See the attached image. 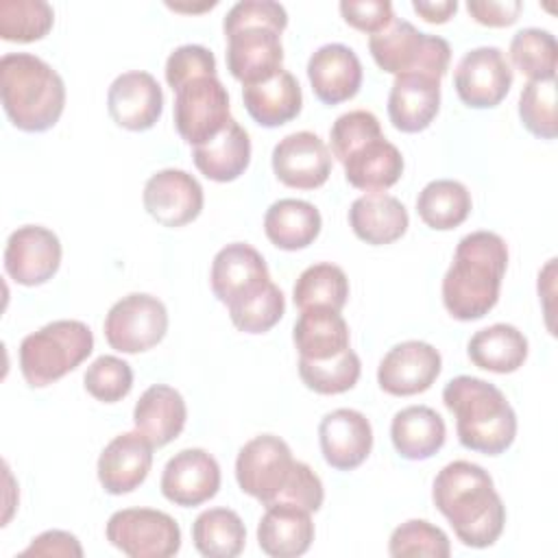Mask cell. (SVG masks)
<instances>
[{
  "instance_id": "cell-31",
  "label": "cell",
  "mask_w": 558,
  "mask_h": 558,
  "mask_svg": "<svg viewBox=\"0 0 558 558\" xmlns=\"http://www.w3.org/2000/svg\"><path fill=\"white\" fill-rule=\"evenodd\" d=\"M390 438L401 458L427 460L445 445L447 427L429 405H408L392 416Z\"/></svg>"
},
{
  "instance_id": "cell-16",
  "label": "cell",
  "mask_w": 558,
  "mask_h": 558,
  "mask_svg": "<svg viewBox=\"0 0 558 558\" xmlns=\"http://www.w3.org/2000/svg\"><path fill=\"white\" fill-rule=\"evenodd\" d=\"M203 187L185 170L166 168L155 172L142 192L144 209L163 227H183L203 209Z\"/></svg>"
},
{
  "instance_id": "cell-8",
  "label": "cell",
  "mask_w": 558,
  "mask_h": 558,
  "mask_svg": "<svg viewBox=\"0 0 558 558\" xmlns=\"http://www.w3.org/2000/svg\"><path fill=\"white\" fill-rule=\"evenodd\" d=\"M107 541L131 558H170L181 549L179 523L153 508H124L109 517Z\"/></svg>"
},
{
  "instance_id": "cell-45",
  "label": "cell",
  "mask_w": 558,
  "mask_h": 558,
  "mask_svg": "<svg viewBox=\"0 0 558 558\" xmlns=\"http://www.w3.org/2000/svg\"><path fill=\"white\" fill-rule=\"evenodd\" d=\"M198 76H216V59L211 50L198 44L174 48L166 61V81L172 92Z\"/></svg>"
},
{
  "instance_id": "cell-39",
  "label": "cell",
  "mask_w": 558,
  "mask_h": 558,
  "mask_svg": "<svg viewBox=\"0 0 558 558\" xmlns=\"http://www.w3.org/2000/svg\"><path fill=\"white\" fill-rule=\"evenodd\" d=\"M360 357L351 347L331 360L299 357V375L303 384L318 395H340L351 390L360 379Z\"/></svg>"
},
{
  "instance_id": "cell-4",
  "label": "cell",
  "mask_w": 558,
  "mask_h": 558,
  "mask_svg": "<svg viewBox=\"0 0 558 558\" xmlns=\"http://www.w3.org/2000/svg\"><path fill=\"white\" fill-rule=\"evenodd\" d=\"M442 401L456 416V432L462 447L484 456H499L514 442L517 414L495 384L458 375L447 381Z\"/></svg>"
},
{
  "instance_id": "cell-15",
  "label": "cell",
  "mask_w": 558,
  "mask_h": 558,
  "mask_svg": "<svg viewBox=\"0 0 558 558\" xmlns=\"http://www.w3.org/2000/svg\"><path fill=\"white\" fill-rule=\"evenodd\" d=\"M442 357L438 349L423 340L395 344L377 366V384L392 397H412L432 388L440 375Z\"/></svg>"
},
{
  "instance_id": "cell-3",
  "label": "cell",
  "mask_w": 558,
  "mask_h": 558,
  "mask_svg": "<svg viewBox=\"0 0 558 558\" xmlns=\"http://www.w3.org/2000/svg\"><path fill=\"white\" fill-rule=\"evenodd\" d=\"M506 268L508 246L501 235L493 231L464 235L442 277L445 310L458 320L484 318L499 301Z\"/></svg>"
},
{
  "instance_id": "cell-21",
  "label": "cell",
  "mask_w": 558,
  "mask_h": 558,
  "mask_svg": "<svg viewBox=\"0 0 558 558\" xmlns=\"http://www.w3.org/2000/svg\"><path fill=\"white\" fill-rule=\"evenodd\" d=\"M153 466V442L135 432L118 434L100 451L98 458V482L109 495L133 493Z\"/></svg>"
},
{
  "instance_id": "cell-18",
  "label": "cell",
  "mask_w": 558,
  "mask_h": 558,
  "mask_svg": "<svg viewBox=\"0 0 558 558\" xmlns=\"http://www.w3.org/2000/svg\"><path fill=\"white\" fill-rule=\"evenodd\" d=\"M159 486L168 501L183 508H194L209 501L218 493L220 466L205 449H181L166 462Z\"/></svg>"
},
{
  "instance_id": "cell-5",
  "label": "cell",
  "mask_w": 558,
  "mask_h": 558,
  "mask_svg": "<svg viewBox=\"0 0 558 558\" xmlns=\"http://www.w3.org/2000/svg\"><path fill=\"white\" fill-rule=\"evenodd\" d=\"M0 96L11 124L26 133L52 129L65 107L63 78L31 52H9L0 59Z\"/></svg>"
},
{
  "instance_id": "cell-10",
  "label": "cell",
  "mask_w": 558,
  "mask_h": 558,
  "mask_svg": "<svg viewBox=\"0 0 558 558\" xmlns=\"http://www.w3.org/2000/svg\"><path fill=\"white\" fill-rule=\"evenodd\" d=\"M102 327L111 349L120 353H142L163 340L168 312L157 296L131 292L111 305Z\"/></svg>"
},
{
  "instance_id": "cell-20",
  "label": "cell",
  "mask_w": 558,
  "mask_h": 558,
  "mask_svg": "<svg viewBox=\"0 0 558 558\" xmlns=\"http://www.w3.org/2000/svg\"><path fill=\"white\" fill-rule=\"evenodd\" d=\"M318 442L329 466L338 471H353L373 449L371 421L351 408L331 410L318 425Z\"/></svg>"
},
{
  "instance_id": "cell-33",
  "label": "cell",
  "mask_w": 558,
  "mask_h": 558,
  "mask_svg": "<svg viewBox=\"0 0 558 558\" xmlns=\"http://www.w3.org/2000/svg\"><path fill=\"white\" fill-rule=\"evenodd\" d=\"M466 353L477 368L506 375L523 366L527 357V338L514 325L495 323L471 336Z\"/></svg>"
},
{
  "instance_id": "cell-27",
  "label": "cell",
  "mask_w": 558,
  "mask_h": 558,
  "mask_svg": "<svg viewBox=\"0 0 558 558\" xmlns=\"http://www.w3.org/2000/svg\"><path fill=\"white\" fill-rule=\"evenodd\" d=\"M192 159L203 177L218 183L235 181L251 163V137L246 129L231 118L214 140L194 146Z\"/></svg>"
},
{
  "instance_id": "cell-36",
  "label": "cell",
  "mask_w": 558,
  "mask_h": 558,
  "mask_svg": "<svg viewBox=\"0 0 558 558\" xmlns=\"http://www.w3.org/2000/svg\"><path fill=\"white\" fill-rule=\"evenodd\" d=\"M292 299L299 310L331 307L340 312L349 299V279L336 264H312L299 275L292 288Z\"/></svg>"
},
{
  "instance_id": "cell-7",
  "label": "cell",
  "mask_w": 558,
  "mask_h": 558,
  "mask_svg": "<svg viewBox=\"0 0 558 558\" xmlns=\"http://www.w3.org/2000/svg\"><path fill=\"white\" fill-rule=\"evenodd\" d=\"M373 61L388 74H427L442 78L449 70L451 48L447 39L418 31L405 20H392L368 37Z\"/></svg>"
},
{
  "instance_id": "cell-1",
  "label": "cell",
  "mask_w": 558,
  "mask_h": 558,
  "mask_svg": "<svg viewBox=\"0 0 558 558\" xmlns=\"http://www.w3.org/2000/svg\"><path fill=\"white\" fill-rule=\"evenodd\" d=\"M432 499L466 547H490L504 532L506 506L480 464L453 460L434 477Z\"/></svg>"
},
{
  "instance_id": "cell-32",
  "label": "cell",
  "mask_w": 558,
  "mask_h": 558,
  "mask_svg": "<svg viewBox=\"0 0 558 558\" xmlns=\"http://www.w3.org/2000/svg\"><path fill=\"white\" fill-rule=\"evenodd\" d=\"M323 227L320 211L301 198L275 201L264 216L266 238L281 251H299L310 246Z\"/></svg>"
},
{
  "instance_id": "cell-12",
  "label": "cell",
  "mask_w": 558,
  "mask_h": 558,
  "mask_svg": "<svg viewBox=\"0 0 558 558\" xmlns=\"http://www.w3.org/2000/svg\"><path fill=\"white\" fill-rule=\"evenodd\" d=\"M209 283L216 299L227 310H233L257 296L272 281L262 253L246 242H233L216 253Z\"/></svg>"
},
{
  "instance_id": "cell-17",
  "label": "cell",
  "mask_w": 558,
  "mask_h": 558,
  "mask_svg": "<svg viewBox=\"0 0 558 558\" xmlns=\"http://www.w3.org/2000/svg\"><path fill=\"white\" fill-rule=\"evenodd\" d=\"M272 172L288 187L316 190L331 174V153L316 133L296 131L272 148Z\"/></svg>"
},
{
  "instance_id": "cell-6",
  "label": "cell",
  "mask_w": 558,
  "mask_h": 558,
  "mask_svg": "<svg viewBox=\"0 0 558 558\" xmlns=\"http://www.w3.org/2000/svg\"><path fill=\"white\" fill-rule=\"evenodd\" d=\"M94 351V333L81 320H52L20 344V371L28 386L44 388L74 371Z\"/></svg>"
},
{
  "instance_id": "cell-30",
  "label": "cell",
  "mask_w": 558,
  "mask_h": 558,
  "mask_svg": "<svg viewBox=\"0 0 558 558\" xmlns=\"http://www.w3.org/2000/svg\"><path fill=\"white\" fill-rule=\"evenodd\" d=\"M242 100L248 116L266 129L294 120L303 107L301 85L288 70H281L264 83L242 87Z\"/></svg>"
},
{
  "instance_id": "cell-35",
  "label": "cell",
  "mask_w": 558,
  "mask_h": 558,
  "mask_svg": "<svg viewBox=\"0 0 558 558\" xmlns=\"http://www.w3.org/2000/svg\"><path fill=\"white\" fill-rule=\"evenodd\" d=\"M471 205L469 190L453 179L429 181L416 198L418 218L436 231L460 227L469 218Z\"/></svg>"
},
{
  "instance_id": "cell-2",
  "label": "cell",
  "mask_w": 558,
  "mask_h": 558,
  "mask_svg": "<svg viewBox=\"0 0 558 558\" xmlns=\"http://www.w3.org/2000/svg\"><path fill=\"white\" fill-rule=\"evenodd\" d=\"M288 26L283 4L272 0L235 2L225 20L227 70L242 87L264 83L283 68L281 33Z\"/></svg>"
},
{
  "instance_id": "cell-38",
  "label": "cell",
  "mask_w": 558,
  "mask_h": 558,
  "mask_svg": "<svg viewBox=\"0 0 558 558\" xmlns=\"http://www.w3.org/2000/svg\"><path fill=\"white\" fill-rule=\"evenodd\" d=\"M510 59L530 81L556 78V37L543 28H521L510 41Z\"/></svg>"
},
{
  "instance_id": "cell-22",
  "label": "cell",
  "mask_w": 558,
  "mask_h": 558,
  "mask_svg": "<svg viewBox=\"0 0 558 558\" xmlns=\"http://www.w3.org/2000/svg\"><path fill=\"white\" fill-rule=\"evenodd\" d=\"M307 78L314 96L325 105L351 100L362 87V63L344 44H325L307 61Z\"/></svg>"
},
{
  "instance_id": "cell-34",
  "label": "cell",
  "mask_w": 558,
  "mask_h": 558,
  "mask_svg": "<svg viewBox=\"0 0 558 558\" xmlns=\"http://www.w3.org/2000/svg\"><path fill=\"white\" fill-rule=\"evenodd\" d=\"M192 541L207 558H233L244 549L246 527L235 510L209 508L194 519Z\"/></svg>"
},
{
  "instance_id": "cell-13",
  "label": "cell",
  "mask_w": 558,
  "mask_h": 558,
  "mask_svg": "<svg viewBox=\"0 0 558 558\" xmlns=\"http://www.w3.org/2000/svg\"><path fill=\"white\" fill-rule=\"evenodd\" d=\"M512 68L497 46L469 50L456 65L453 87L458 98L473 109L497 107L512 87Z\"/></svg>"
},
{
  "instance_id": "cell-40",
  "label": "cell",
  "mask_w": 558,
  "mask_h": 558,
  "mask_svg": "<svg viewBox=\"0 0 558 558\" xmlns=\"http://www.w3.org/2000/svg\"><path fill=\"white\" fill-rule=\"evenodd\" d=\"M388 554L395 558L405 556H429L447 558L451 545L447 534L425 519H410L392 530L388 541Z\"/></svg>"
},
{
  "instance_id": "cell-25",
  "label": "cell",
  "mask_w": 558,
  "mask_h": 558,
  "mask_svg": "<svg viewBox=\"0 0 558 558\" xmlns=\"http://www.w3.org/2000/svg\"><path fill=\"white\" fill-rule=\"evenodd\" d=\"M187 408L183 395L166 384H153L142 392L133 408L135 429L146 436L153 447L172 442L185 427Z\"/></svg>"
},
{
  "instance_id": "cell-23",
  "label": "cell",
  "mask_w": 558,
  "mask_h": 558,
  "mask_svg": "<svg viewBox=\"0 0 558 558\" xmlns=\"http://www.w3.org/2000/svg\"><path fill=\"white\" fill-rule=\"evenodd\" d=\"M314 541L312 512L288 501L266 506L257 523V543L272 558H296L310 549Z\"/></svg>"
},
{
  "instance_id": "cell-29",
  "label": "cell",
  "mask_w": 558,
  "mask_h": 558,
  "mask_svg": "<svg viewBox=\"0 0 558 558\" xmlns=\"http://www.w3.org/2000/svg\"><path fill=\"white\" fill-rule=\"evenodd\" d=\"M294 347L303 360H331L349 349V325L338 310H301L294 331Z\"/></svg>"
},
{
  "instance_id": "cell-44",
  "label": "cell",
  "mask_w": 558,
  "mask_h": 558,
  "mask_svg": "<svg viewBox=\"0 0 558 558\" xmlns=\"http://www.w3.org/2000/svg\"><path fill=\"white\" fill-rule=\"evenodd\" d=\"M379 135H384V133H381V124L375 113H371L366 109H355V111L342 113L336 118V122L331 124V131H329L331 155L342 163L355 148H360L362 144H366Z\"/></svg>"
},
{
  "instance_id": "cell-14",
  "label": "cell",
  "mask_w": 558,
  "mask_h": 558,
  "mask_svg": "<svg viewBox=\"0 0 558 558\" xmlns=\"http://www.w3.org/2000/svg\"><path fill=\"white\" fill-rule=\"evenodd\" d=\"M61 266V242L41 225L17 227L4 246V270L20 286H41Z\"/></svg>"
},
{
  "instance_id": "cell-37",
  "label": "cell",
  "mask_w": 558,
  "mask_h": 558,
  "mask_svg": "<svg viewBox=\"0 0 558 558\" xmlns=\"http://www.w3.org/2000/svg\"><path fill=\"white\" fill-rule=\"evenodd\" d=\"M54 11L46 0H0V37L31 44L50 33Z\"/></svg>"
},
{
  "instance_id": "cell-9",
  "label": "cell",
  "mask_w": 558,
  "mask_h": 558,
  "mask_svg": "<svg viewBox=\"0 0 558 558\" xmlns=\"http://www.w3.org/2000/svg\"><path fill=\"white\" fill-rule=\"evenodd\" d=\"M288 442L275 434L251 438L235 458V480L242 493L255 497L262 506L279 499L294 469Z\"/></svg>"
},
{
  "instance_id": "cell-46",
  "label": "cell",
  "mask_w": 558,
  "mask_h": 558,
  "mask_svg": "<svg viewBox=\"0 0 558 558\" xmlns=\"http://www.w3.org/2000/svg\"><path fill=\"white\" fill-rule=\"evenodd\" d=\"M340 13L349 26L368 35L384 31L395 20L392 4L388 0H362V2L342 0Z\"/></svg>"
},
{
  "instance_id": "cell-47",
  "label": "cell",
  "mask_w": 558,
  "mask_h": 558,
  "mask_svg": "<svg viewBox=\"0 0 558 558\" xmlns=\"http://www.w3.org/2000/svg\"><path fill=\"white\" fill-rule=\"evenodd\" d=\"M523 4L519 0H469L466 11L469 15L484 26L504 28L519 20Z\"/></svg>"
},
{
  "instance_id": "cell-19",
  "label": "cell",
  "mask_w": 558,
  "mask_h": 558,
  "mask_svg": "<svg viewBox=\"0 0 558 558\" xmlns=\"http://www.w3.org/2000/svg\"><path fill=\"white\" fill-rule=\"evenodd\" d=\"M111 120L126 131H148L161 118L163 92L157 78L142 70H131L113 78L107 92Z\"/></svg>"
},
{
  "instance_id": "cell-11",
  "label": "cell",
  "mask_w": 558,
  "mask_h": 558,
  "mask_svg": "<svg viewBox=\"0 0 558 558\" xmlns=\"http://www.w3.org/2000/svg\"><path fill=\"white\" fill-rule=\"evenodd\" d=\"M231 120L229 94L218 76H198L174 92V126L185 144L214 140Z\"/></svg>"
},
{
  "instance_id": "cell-41",
  "label": "cell",
  "mask_w": 558,
  "mask_h": 558,
  "mask_svg": "<svg viewBox=\"0 0 558 558\" xmlns=\"http://www.w3.org/2000/svg\"><path fill=\"white\" fill-rule=\"evenodd\" d=\"M519 118L523 126L541 137H556V78L527 81L519 96Z\"/></svg>"
},
{
  "instance_id": "cell-48",
  "label": "cell",
  "mask_w": 558,
  "mask_h": 558,
  "mask_svg": "<svg viewBox=\"0 0 558 558\" xmlns=\"http://www.w3.org/2000/svg\"><path fill=\"white\" fill-rule=\"evenodd\" d=\"M24 556H74L81 558L83 556V547L78 543V538L70 532L63 530H46L39 536H35L31 541V545L22 551Z\"/></svg>"
},
{
  "instance_id": "cell-43",
  "label": "cell",
  "mask_w": 558,
  "mask_h": 558,
  "mask_svg": "<svg viewBox=\"0 0 558 558\" xmlns=\"http://www.w3.org/2000/svg\"><path fill=\"white\" fill-rule=\"evenodd\" d=\"M283 312H286V299L281 290L275 283H270L251 301L229 310V318L235 325V329L244 333H264L281 320Z\"/></svg>"
},
{
  "instance_id": "cell-26",
  "label": "cell",
  "mask_w": 558,
  "mask_h": 558,
  "mask_svg": "<svg viewBox=\"0 0 558 558\" xmlns=\"http://www.w3.org/2000/svg\"><path fill=\"white\" fill-rule=\"evenodd\" d=\"M349 225L362 242L381 246L392 244L408 231L410 216L399 198L386 192H368L351 203Z\"/></svg>"
},
{
  "instance_id": "cell-49",
  "label": "cell",
  "mask_w": 558,
  "mask_h": 558,
  "mask_svg": "<svg viewBox=\"0 0 558 558\" xmlns=\"http://www.w3.org/2000/svg\"><path fill=\"white\" fill-rule=\"evenodd\" d=\"M412 9L429 24H445L453 17V13L458 11V2L456 0H414Z\"/></svg>"
},
{
  "instance_id": "cell-42",
  "label": "cell",
  "mask_w": 558,
  "mask_h": 558,
  "mask_svg": "<svg viewBox=\"0 0 558 558\" xmlns=\"http://www.w3.org/2000/svg\"><path fill=\"white\" fill-rule=\"evenodd\" d=\"M83 384L94 399L102 403H116L131 392L133 368L129 362L116 355H100L87 366Z\"/></svg>"
},
{
  "instance_id": "cell-24",
  "label": "cell",
  "mask_w": 558,
  "mask_h": 558,
  "mask_svg": "<svg viewBox=\"0 0 558 558\" xmlns=\"http://www.w3.org/2000/svg\"><path fill=\"white\" fill-rule=\"evenodd\" d=\"M440 109V81L427 74H399L388 94V118L401 133L425 131Z\"/></svg>"
},
{
  "instance_id": "cell-28",
  "label": "cell",
  "mask_w": 558,
  "mask_h": 558,
  "mask_svg": "<svg viewBox=\"0 0 558 558\" xmlns=\"http://www.w3.org/2000/svg\"><path fill=\"white\" fill-rule=\"evenodd\" d=\"M342 166L349 185L364 192H384L401 179L403 155L392 142L379 135L355 148Z\"/></svg>"
}]
</instances>
